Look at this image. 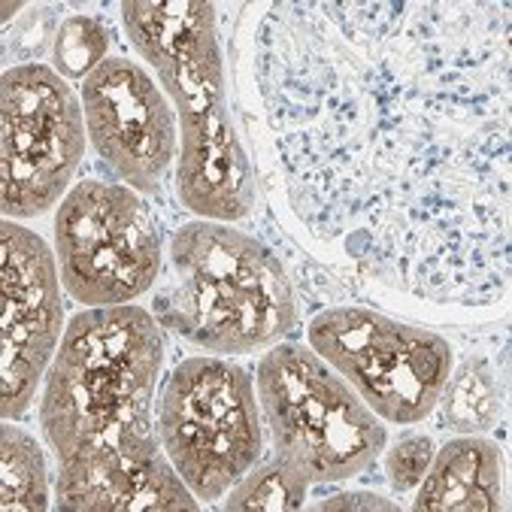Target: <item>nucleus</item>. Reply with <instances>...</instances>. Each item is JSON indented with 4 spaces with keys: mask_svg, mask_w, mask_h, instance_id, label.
I'll use <instances>...</instances> for the list:
<instances>
[{
    "mask_svg": "<svg viewBox=\"0 0 512 512\" xmlns=\"http://www.w3.org/2000/svg\"><path fill=\"white\" fill-rule=\"evenodd\" d=\"M0 210L37 219L64 200L85 158L82 97L49 64H13L0 76Z\"/></svg>",
    "mask_w": 512,
    "mask_h": 512,
    "instance_id": "obj_9",
    "label": "nucleus"
},
{
    "mask_svg": "<svg viewBox=\"0 0 512 512\" xmlns=\"http://www.w3.org/2000/svg\"><path fill=\"white\" fill-rule=\"evenodd\" d=\"M55 31L58 25L52 22V10L34 7L16 31L4 34V61H10L16 52L19 64H43V52L49 43H55Z\"/></svg>",
    "mask_w": 512,
    "mask_h": 512,
    "instance_id": "obj_18",
    "label": "nucleus"
},
{
    "mask_svg": "<svg viewBox=\"0 0 512 512\" xmlns=\"http://www.w3.org/2000/svg\"><path fill=\"white\" fill-rule=\"evenodd\" d=\"M316 509H397V503L379 497V494H370V491H346V494H334V497H325L322 503H316Z\"/></svg>",
    "mask_w": 512,
    "mask_h": 512,
    "instance_id": "obj_19",
    "label": "nucleus"
},
{
    "mask_svg": "<svg viewBox=\"0 0 512 512\" xmlns=\"http://www.w3.org/2000/svg\"><path fill=\"white\" fill-rule=\"evenodd\" d=\"M413 509L419 512H497L503 506V458L500 446L467 434L434 452L419 482Z\"/></svg>",
    "mask_w": 512,
    "mask_h": 512,
    "instance_id": "obj_12",
    "label": "nucleus"
},
{
    "mask_svg": "<svg viewBox=\"0 0 512 512\" xmlns=\"http://www.w3.org/2000/svg\"><path fill=\"white\" fill-rule=\"evenodd\" d=\"M0 506L7 512L49 509V470L40 443L10 422L0 428Z\"/></svg>",
    "mask_w": 512,
    "mask_h": 512,
    "instance_id": "obj_14",
    "label": "nucleus"
},
{
    "mask_svg": "<svg viewBox=\"0 0 512 512\" xmlns=\"http://www.w3.org/2000/svg\"><path fill=\"white\" fill-rule=\"evenodd\" d=\"M0 364L4 422L22 419L64 337L61 270L49 243L13 219L0 225Z\"/></svg>",
    "mask_w": 512,
    "mask_h": 512,
    "instance_id": "obj_10",
    "label": "nucleus"
},
{
    "mask_svg": "<svg viewBox=\"0 0 512 512\" xmlns=\"http://www.w3.org/2000/svg\"><path fill=\"white\" fill-rule=\"evenodd\" d=\"M110 43L113 31L94 19V16H67L58 22L55 43H52V61L55 70L70 82V79H88L100 64L110 58Z\"/></svg>",
    "mask_w": 512,
    "mask_h": 512,
    "instance_id": "obj_16",
    "label": "nucleus"
},
{
    "mask_svg": "<svg viewBox=\"0 0 512 512\" xmlns=\"http://www.w3.org/2000/svg\"><path fill=\"white\" fill-rule=\"evenodd\" d=\"M55 258L64 291L88 306H122L146 294L164 267V240L140 191L85 179L55 213Z\"/></svg>",
    "mask_w": 512,
    "mask_h": 512,
    "instance_id": "obj_8",
    "label": "nucleus"
},
{
    "mask_svg": "<svg viewBox=\"0 0 512 512\" xmlns=\"http://www.w3.org/2000/svg\"><path fill=\"white\" fill-rule=\"evenodd\" d=\"M255 391L273 452L310 482H343L367 473L388 443L382 419L361 394L300 343H276L258 361Z\"/></svg>",
    "mask_w": 512,
    "mask_h": 512,
    "instance_id": "obj_5",
    "label": "nucleus"
},
{
    "mask_svg": "<svg viewBox=\"0 0 512 512\" xmlns=\"http://www.w3.org/2000/svg\"><path fill=\"white\" fill-rule=\"evenodd\" d=\"M313 482L306 473L282 455L258 461L243 473L225 500L228 512H294L306 500V488Z\"/></svg>",
    "mask_w": 512,
    "mask_h": 512,
    "instance_id": "obj_15",
    "label": "nucleus"
},
{
    "mask_svg": "<svg viewBox=\"0 0 512 512\" xmlns=\"http://www.w3.org/2000/svg\"><path fill=\"white\" fill-rule=\"evenodd\" d=\"M19 10H22V4H7V7H4V25H10L13 13H19Z\"/></svg>",
    "mask_w": 512,
    "mask_h": 512,
    "instance_id": "obj_20",
    "label": "nucleus"
},
{
    "mask_svg": "<svg viewBox=\"0 0 512 512\" xmlns=\"http://www.w3.org/2000/svg\"><path fill=\"white\" fill-rule=\"evenodd\" d=\"M155 428L170 464L197 500H219L264 449L255 379L234 361H179L155 400Z\"/></svg>",
    "mask_w": 512,
    "mask_h": 512,
    "instance_id": "obj_6",
    "label": "nucleus"
},
{
    "mask_svg": "<svg viewBox=\"0 0 512 512\" xmlns=\"http://www.w3.org/2000/svg\"><path fill=\"white\" fill-rule=\"evenodd\" d=\"M82 113L94 152L140 194H158L176 158V110L143 64L110 55L82 79Z\"/></svg>",
    "mask_w": 512,
    "mask_h": 512,
    "instance_id": "obj_11",
    "label": "nucleus"
},
{
    "mask_svg": "<svg viewBox=\"0 0 512 512\" xmlns=\"http://www.w3.org/2000/svg\"><path fill=\"white\" fill-rule=\"evenodd\" d=\"M440 422L458 434H485L500 422L503 388L482 358H467L440 394Z\"/></svg>",
    "mask_w": 512,
    "mask_h": 512,
    "instance_id": "obj_13",
    "label": "nucleus"
},
{
    "mask_svg": "<svg viewBox=\"0 0 512 512\" xmlns=\"http://www.w3.org/2000/svg\"><path fill=\"white\" fill-rule=\"evenodd\" d=\"M119 13L131 46L158 73L179 116L182 207L231 225L252 216L258 179L231 110L216 7L203 0H125Z\"/></svg>",
    "mask_w": 512,
    "mask_h": 512,
    "instance_id": "obj_3",
    "label": "nucleus"
},
{
    "mask_svg": "<svg viewBox=\"0 0 512 512\" xmlns=\"http://www.w3.org/2000/svg\"><path fill=\"white\" fill-rule=\"evenodd\" d=\"M152 316L210 355H249L297 328L282 261L231 222H185L167 243Z\"/></svg>",
    "mask_w": 512,
    "mask_h": 512,
    "instance_id": "obj_4",
    "label": "nucleus"
},
{
    "mask_svg": "<svg viewBox=\"0 0 512 512\" xmlns=\"http://www.w3.org/2000/svg\"><path fill=\"white\" fill-rule=\"evenodd\" d=\"M255 85L294 219L437 306L509 288V7L270 4Z\"/></svg>",
    "mask_w": 512,
    "mask_h": 512,
    "instance_id": "obj_1",
    "label": "nucleus"
},
{
    "mask_svg": "<svg viewBox=\"0 0 512 512\" xmlns=\"http://www.w3.org/2000/svg\"><path fill=\"white\" fill-rule=\"evenodd\" d=\"M306 340L391 425L425 422L440 403L455 361L446 337L370 306L322 310L306 328Z\"/></svg>",
    "mask_w": 512,
    "mask_h": 512,
    "instance_id": "obj_7",
    "label": "nucleus"
},
{
    "mask_svg": "<svg viewBox=\"0 0 512 512\" xmlns=\"http://www.w3.org/2000/svg\"><path fill=\"white\" fill-rule=\"evenodd\" d=\"M164 328L143 306L82 310L43 379L40 428L58 464V509L194 512L200 503L152 422Z\"/></svg>",
    "mask_w": 512,
    "mask_h": 512,
    "instance_id": "obj_2",
    "label": "nucleus"
},
{
    "mask_svg": "<svg viewBox=\"0 0 512 512\" xmlns=\"http://www.w3.org/2000/svg\"><path fill=\"white\" fill-rule=\"evenodd\" d=\"M434 440L428 434H409L403 440H397L388 452H385V482L391 485V491L406 494L413 491L434 458Z\"/></svg>",
    "mask_w": 512,
    "mask_h": 512,
    "instance_id": "obj_17",
    "label": "nucleus"
}]
</instances>
